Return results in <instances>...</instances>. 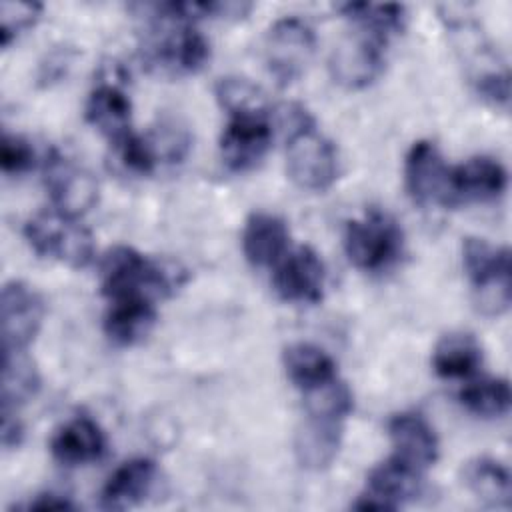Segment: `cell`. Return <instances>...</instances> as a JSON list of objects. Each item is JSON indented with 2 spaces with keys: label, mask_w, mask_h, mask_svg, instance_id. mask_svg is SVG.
Instances as JSON below:
<instances>
[{
  "label": "cell",
  "mask_w": 512,
  "mask_h": 512,
  "mask_svg": "<svg viewBox=\"0 0 512 512\" xmlns=\"http://www.w3.org/2000/svg\"><path fill=\"white\" fill-rule=\"evenodd\" d=\"M462 264L472 284L476 308L486 316L504 314L512 298L508 248L492 246L484 238H466L462 244Z\"/></svg>",
  "instance_id": "obj_3"
},
{
  "label": "cell",
  "mask_w": 512,
  "mask_h": 512,
  "mask_svg": "<svg viewBox=\"0 0 512 512\" xmlns=\"http://www.w3.org/2000/svg\"><path fill=\"white\" fill-rule=\"evenodd\" d=\"M44 300L26 282L4 284L0 298L2 350H26L44 320Z\"/></svg>",
  "instance_id": "obj_13"
},
{
  "label": "cell",
  "mask_w": 512,
  "mask_h": 512,
  "mask_svg": "<svg viewBox=\"0 0 512 512\" xmlns=\"http://www.w3.org/2000/svg\"><path fill=\"white\" fill-rule=\"evenodd\" d=\"M272 284L284 302L316 304L322 300L326 284L324 262L316 250L300 246L280 260Z\"/></svg>",
  "instance_id": "obj_14"
},
{
  "label": "cell",
  "mask_w": 512,
  "mask_h": 512,
  "mask_svg": "<svg viewBox=\"0 0 512 512\" xmlns=\"http://www.w3.org/2000/svg\"><path fill=\"white\" fill-rule=\"evenodd\" d=\"M422 492V472L390 456L376 464L366 478V490L352 504L356 510H398Z\"/></svg>",
  "instance_id": "obj_11"
},
{
  "label": "cell",
  "mask_w": 512,
  "mask_h": 512,
  "mask_svg": "<svg viewBox=\"0 0 512 512\" xmlns=\"http://www.w3.org/2000/svg\"><path fill=\"white\" fill-rule=\"evenodd\" d=\"M402 250L404 234L390 214L372 208L346 222L344 252L358 270L384 272L400 260Z\"/></svg>",
  "instance_id": "obj_2"
},
{
  "label": "cell",
  "mask_w": 512,
  "mask_h": 512,
  "mask_svg": "<svg viewBox=\"0 0 512 512\" xmlns=\"http://www.w3.org/2000/svg\"><path fill=\"white\" fill-rule=\"evenodd\" d=\"M462 480L468 492L492 508L510 506V472L494 458L478 456L464 464Z\"/></svg>",
  "instance_id": "obj_25"
},
{
  "label": "cell",
  "mask_w": 512,
  "mask_h": 512,
  "mask_svg": "<svg viewBox=\"0 0 512 512\" xmlns=\"http://www.w3.org/2000/svg\"><path fill=\"white\" fill-rule=\"evenodd\" d=\"M24 238L42 256L70 268H86L94 258V236L74 216L58 210L38 212L24 224Z\"/></svg>",
  "instance_id": "obj_4"
},
{
  "label": "cell",
  "mask_w": 512,
  "mask_h": 512,
  "mask_svg": "<svg viewBox=\"0 0 512 512\" xmlns=\"http://www.w3.org/2000/svg\"><path fill=\"white\" fill-rule=\"evenodd\" d=\"M216 96L228 114L266 108L262 94L244 78H222L216 86Z\"/></svg>",
  "instance_id": "obj_32"
},
{
  "label": "cell",
  "mask_w": 512,
  "mask_h": 512,
  "mask_svg": "<svg viewBox=\"0 0 512 512\" xmlns=\"http://www.w3.org/2000/svg\"><path fill=\"white\" fill-rule=\"evenodd\" d=\"M156 482V464L150 458L122 462L106 480L100 504L106 510H128L146 500Z\"/></svg>",
  "instance_id": "obj_19"
},
{
  "label": "cell",
  "mask_w": 512,
  "mask_h": 512,
  "mask_svg": "<svg viewBox=\"0 0 512 512\" xmlns=\"http://www.w3.org/2000/svg\"><path fill=\"white\" fill-rule=\"evenodd\" d=\"M342 436L344 420L306 414V420L294 434V454L298 464L306 470L328 468L340 452Z\"/></svg>",
  "instance_id": "obj_17"
},
{
  "label": "cell",
  "mask_w": 512,
  "mask_h": 512,
  "mask_svg": "<svg viewBox=\"0 0 512 512\" xmlns=\"http://www.w3.org/2000/svg\"><path fill=\"white\" fill-rule=\"evenodd\" d=\"M50 452L64 466H84L104 456L106 434L92 418L76 416L54 432Z\"/></svg>",
  "instance_id": "obj_18"
},
{
  "label": "cell",
  "mask_w": 512,
  "mask_h": 512,
  "mask_svg": "<svg viewBox=\"0 0 512 512\" xmlns=\"http://www.w3.org/2000/svg\"><path fill=\"white\" fill-rule=\"evenodd\" d=\"M316 50V34L302 18L286 16L276 20L264 36V62L280 86L298 80Z\"/></svg>",
  "instance_id": "obj_7"
},
{
  "label": "cell",
  "mask_w": 512,
  "mask_h": 512,
  "mask_svg": "<svg viewBox=\"0 0 512 512\" xmlns=\"http://www.w3.org/2000/svg\"><path fill=\"white\" fill-rule=\"evenodd\" d=\"M286 170L290 180L308 192L328 190L340 172L338 150L316 124L286 134Z\"/></svg>",
  "instance_id": "obj_6"
},
{
  "label": "cell",
  "mask_w": 512,
  "mask_h": 512,
  "mask_svg": "<svg viewBox=\"0 0 512 512\" xmlns=\"http://www.w3.org/2000/svg\"><path fill=\"white\" fill-rule=\"evenodd\" d=\"M112 160L116 166L130 176H148L160 162L150 136H138L128 132L126 136L110 142Z\"/></svg>",
  "instance_id": "obj_29"
},
{
  "label": "cell",
  "mask_w": 512,
  "mask_h": 512,
  "mask_svg": "<svg viewBox=\"0 0 512 512\" xmlns=\"http://www.w3.org/2000/svg\"><path fill=\"white\" fill-rule=\"evenodd\" d=\"M288 380L302 392L336 378V364L326 350L310 342L290 344L282 354Z\"/></svg>",
  "instance_id": "obj_23"
},
{
  "label": "cell",
  "mask_w": 512,
  "mask_h": 512,
  "mask_svg": "<svg viewBox=\"0 0 512 512\" xmlns=\"http://www.w3.org/2000/svg\"><path fill=\"white\" fill-rule=\"evenodd\" d=\"M34 148L32 144L20 136L4 132L0 140V166L6 176H20L34 166Z\"/></svg>",
  "instance_id": "obj_33"
},
{
  "label": "cell",
  "mask_w": 512,
  "mask_h": 512,
  "mask_svg": "<svg viewBox=\"0 0 512 512\" xmlns=\"http://www.w3.org/2000/svg\"><path fill=\"white\" fill-rule=\"evenodd\" d=\"M460 404L474 416L500 418L510 410V386L504 378H480L464 386L458 394Z\"/></svg>",
  "instance_id": "obj_28"
},
{
  "label": "cell",
  "mask_w": 512,
  "mask_h": 512,
  "mask_svg": "<svg viewBox=\"0 0 512 512\" xmlns=\"http://www.w3.org/2000/svg\"><path fill=\"white\" fill-rule=\"evenodd\" d=\"M508 184L506 168L492 156H474L464 164L450 168L452 206L462 202L496 200Z\"/></svg>",
  "instance_id": "obj_15"
},
{
  "label": "cell",
  "mask_w": 512,
  "mask_h": 512,
  "mask_svg": "<svg viewBox=\"0 0 512 512\" xmlns=\"http://www.w3.org/2000/svg\"><path fill=\"white\" fill-rule=\"evenodd\" d=\"M482 364V346L468 332H450L432 352V368L440 378L458 380L476 374Z\"/></svg>",
  "instance_id": "obj_24"
},
{
  "label": "cell",
  "mask_w": 512,
  "mask_h": 512,
  "mask_svg": "<svg viewBox=\"0 0 512 512\" xmlns=\"http://www.w3.org/2000/svg\"><path fill=\"white\" fill-rule=\"evenodd\" d=\"M26 510H72L76 508L74 502H70L68 498L54 494V492H44L38 494L34 500H30L26 506Z\"/></svg>",
  "instance_id": "obj_35"
},
{
  "label": "cell",
  "mask_w": 512,
  "mask_h": 512,
  "mask_svg": "<svg viewBox=\"0 0 512 512\" xmlns=\"http://www.w3.org/2000/svg\"><path fill=\"white\" fill-rule=\"evenodd\" d=\"M42 14L38 2H8L0 4V44L8 48L20 34L30 30Z\"/></svg>",
  "instance_id": "obj_31"
},
{
  "label": "cell",
  "mask_w": 512,
  "mask_h": 512,
  "mask_svg": "<svg viewBox=\"0 0 512 512\" xmlns=\"http://www.w3.org/2000/svg\"><path fill=\"white\" fill-rule=\"evenodd\" d=\"M156 316L152 300H112L104 314V332L116 346H132L150 334L156 324Z\"/></svg>",
  "instance_id": "obj_22"
},
{
  "label": "cell",
  "mask_w": 512,
  "mask_h": 512,
  "mask_svg": "<svg viewBox=\"0 0 512 512\" xmlns=\"http://www.w3.org/2000/svg\"><path fill=\"white\" fill-rule=\"evenodd\" d=\"M404 186L412 202L422 208L452 206L450 168L434 142L418 140L410 146L404 158Z\"/></svg>",
  "instance_id": "obj_10"
},
{
  "label": "cell",
  "mask_w": 512,
  "mask_h": 512,
  "mask_svg": "<svg viewBox=\"0 0 512 512\" xmlns=\"http://www.w3.org/2000/svg\"><path fill=\"white\" fill-rule=\"evenodd\" d=\"M46 188L52 198L54 210L80 218L98 202L96 178L74 160L52 152L44 164Z\"/></svg>",
  "instance_id": "obj_12"
},
{
  "label": "cell",
  "mask_w": 512,
  "mask_h": 512,
  "mask_svg": "<svg viewBox=\"0 0 512 512\" xmlns=\"http://www.w3.org/2000/svg\"><path fill=\"white\" fill-rule=\"evenodd\" d=\"M352 404L350 388L338 378H332L330 382L304 392L306 414L346 420V416L352 412Z\"/></svg>",
  "instance_id": "obj_30"
},
{
  "label": "cell",
  "mask_w": 512,
  "mask_h": 512,
  "mask_svg": "<svg viewBox=\"0 0 512 512\" xmlns=\"http://www.w3.org/2000/svg\"><path fill=\"white\" fill-rule=\"evenodd\" d=\"M290 232L286 222L270 212H254L242 230V252L252 266H272L286 256Z\"/></svg>",
  "instance_id": "obj_20"
},
{
  "label": "cell",
  "mask_w": 512,
  "mask_h": 512,
  "mask_svg": "<svg viewBox=\"0 0 512 512\" xmlns=\"http://www.w3.org/2000/svg\"><path fill=\"white\" fill-rule=\"evenodd\" d=\"M394 456L424 472L438 460V436L432 424L418 412L394 414L388 422Z\"/></svg>",
  "instance_id": "obj_16"
},
{
  "label": "cell",
  "mask_w": 512,
  "mask_h": 512,
  "mask_svg": "<svg viewBox=\"0 0 512 512\" xmlns=\"http://www.w3.org/2000/svg\"><path fill=\"white\" fill-rule=\"evenodd\" d=\"M152 8L164 16L170 26H164L154 34L146 48V62L154 70L170 76H184L202 70L210 58V44L206 36L194 28L192 22L172 16L164 4H152Z\"/></svg>",
  "instance_id": "obj_5"
},
{
  "label": "cell",
  "mask_w": 512,
  "mask_h": 512,
  "mask_svg": "<svg viewBox=\"0 0 512 512\" xmlns=\"http://www.w3.org/2000/svg\"><path fill=\"white\" fill-rule=\"evenodd\" d=\"M176 274L130 246L110 248L100 262V288L112 300H156L174 288Z\"/></svg>",
  "instance_id": "obj_1"
},
{
  "label": "cell",
  "mask_w": 512,
  "mask_h": 512,
  "mask_svg": "<svg viewBox=\"0 0 512 512\" xmlns=\"http://www.w3.org/2000/svg\"><path fill=\"white\" fill-rule=\"evenodd\" d=\"M40 390V374L26 350H2V410H18Z\"/></svg>",
  "instance_id": "obj_26"
},
{
  "label": "cell",
  "mask_w": 512,
  "mask_h": 512,
  "mask_svg": "<svg viewBox=\"0 0 512 512\" xmlns=\"http://www.w3.org/2000/svg\"><path fill=\"white\" fill-rule=\"evenodd\" d=\"M2 416V424H0V438H2V446L6 450L16 448L22 442L24 436V426L16 414V410H0Z\"/></svg>",
  "instance_id": "obj_34"
},
{
  "label": "cell",
  "mask_w": 512,
  "mask_h": 512,
  "mask_svg": "<svg viewBox=\"0 0 512 512\" xmlns=\"http://www.w3.org/2000/svg\"><path fill=\"white\" fill-rule=\"evenodd\" d=\"M386 42L362 30L344 38L330 54L328 70L332 80L346 90H364L384 72Z\"/></svg>",
  "instance_id": "obj_9"
},
{
  "label": "cell",
  "mask_w": 512,
  "mask_h": 512,
  "mask_svg": "<svg viewBox=\"0 0 512 512\" xmlns=\"http://www.w3.org/2000/svg\"><path fill=\"white\" fill-rule=\"evenodd\" d=\"M338 10L356 26V30H362L384 42H388L390 36L400 34L406 24V10L400 4L346 2L338 4Z\"/></svg>",
  "instance_id": "obj_27"
},
{
  "label": "cell",
  "mask_w": 512,
  "mask_h": 512,
  "mask_svg": "<svg viewBox=\"0 0 512 512\" xmlns=\"http://www.w3.org/2000/svg\"><path fill=\"white\" fill-rule=\"evenodd\" d=\"M272 144V124L264 110L232 112L220 136V158L232 172L256 168Z\"/></svg>",
  "instance_id": "obj_8"
},
{
  "label": "cell",
  "mask_w": 512,
  "mask_h": 512,
  "mask_svg": "<svg viewBox=\"0 0 512 512\" xmlns=\"http://www.w3.org/2000/svg\"><path fill=\"white\" fill-rule=\"evenodd\" d=\"M84 114L88 124L96 128L102 136H106L110 142L130 132L132 104L118 84H98L86 100Z\"/></svg>",
  "instance_id": "obj_21"
}]
</instances>
